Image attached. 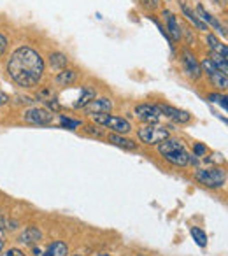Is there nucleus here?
I'll return each mask as SVG.
<instances>
[{
	"label": "nucleus",
	"mask_w": 228,
	"mask_h": 256,
	"mask_svg": "<svg viewBox=\"0 0 228 256\" xmlns=\"http://www.w3.org/2000/svg\"><path fill=\"white\" fill-rule=\"evenodd\" d=\"M8 74L18 86L34 88L39 84L44 76V58L36 50L28 46H22L11 54L8 60Z\"/></svg>",
	"instance_id": "obj_1"
},
{
	"label": "nucleus",
	"mask_w": 228,
	"mask_h": 256,
	"mask_svg": "<svg viewBox=\"0 0 228 256\" xmlns=\"http://www.w3.org/2000/svg\"><path fill=\"white\" fill-rule=\"evenodd\" d=\"M158 151L160 154L168 162V164L176 165V167H186L190 164V153L186 150V146L182 144V140L179 139H172V137H167L164 142L158 144Z\"/></svg>",
	"instance_id": "obj_2"
},
{
	"label": "nucleus",
	"mask_w": 228,
	"mask_h": 256,
	"mask_svg": "<svg viewBox=\"0 0 228 256\" xmlns=\"http://www.w3.org/2000/svg\"><path fill=\"white\" fill-rule=\"evenodd\" d=\"M195 178L202 186L214 190L224 186V182H226V172L220 167H207V168H200Z\"/></svg>",
	"instance_id": "obj_3"
},
{
	"label": "nucleus",
	"mask_w": 228,
	"mask_h": 256,
	"mask_svg": "<svg viewBox=\"0 0 228 256\" xmlns=\"http://www.w3.org/2000/svg\"><path fill=\"white\" fill-rule=\"evenodd\" d=\"M96 124L100 126H106L109 130H112L114 134H128L132 130V124H130L128 120L125 118H120V116H110V114H95L93 116Z\"/></svg>",
	"instance_id": "obj_4"
},
{
	"label": "nucleus",
	"mask_w": 228,
	"mask_h": 256,
	"mask_svg": "<svg viewBox=\"0 0 228 256\" xmlns=\"http://www.w3.org/2000/svg\"><path fill=\"white\" fill-rule=\"evenodd\" d=\"M168 137V130L158 124H144L139 128V139L140 142L148 144V146H154V144L164 142Z\"/></svg>",
	"instance_id": "obj_5"
},
{
	"label": "nucleus",
	"mask_w": 228,
	"mask_h": 256,
	"mask_svg": "<svg viewBox=\"0 0 228 256\" xmlns=\"http://www.w3.org/2000/svg\"><path fill=\"white\" fill-rule=\"evenodd\" d=\"M53 116L54 114L51 110L44 109V107H32V109L25 110L23 120L32 124H50L53 121Z\"/></svg>",
	"instance_id": "obj_6"
},
{
	"label": "nucleus",
	"mask_w": 228,
	"mask_h": 256,
	"mask_svg": "<svg viewBox=\"0 0 228 256\" xmlns=\"http://www.w3.org/2000/svg\"><path fill=\"white\" fill-rule=\"evenodd\" d=\"M136 116L148 124H156L162 118V112L153 104H139V106L136 107Z\"/></svg>",
	"instance_id": "obj_7"
},
{
	"label": "nucleus",
	"mask_w": 228,
	"mask_h": 256,
	"mask_svg": "<svg viewBox=\"0 0 228 256\" xmlns=\"http://www.w3.org/2000/svg\"><path fill=\"white\" fill-rule=\"evenodd\" d=\"M82 110L86 114H90V116H95V114H110V110H112V100L106 98V96L93 98L88 106L82 107Z\"/></svg>",
	"instance_id": "obj_8"
},
{
	"label": "nucleus",
	"mask_w": 228,
	"mask_h": 256,
	"mask_svg": "<svg viewBox=\"0 0 228 256\" xmlns=\"http://www.w3.org/2000/svg\"><path fill=\"white\" fill-rule=\"evenodd\" d=\"M182 67H184V72L188 74V78L200 79V76H202V68H200V64L196 62L195 54H193L190 50L182 51Z\"/></svg>",
	"instance_id": "obj_9"
},
{
	"label": "nucleus",
	"mask_w": 228,
	"mask_h": 256,
	"mask_svg": "<svg viewBox=\"0 0 228 256\" xmlns=\"http://www.w3.org/2000/svg\"><path fill=\"white\" fill-rule=\"evenodd\" d=\"M158 109H160L162 114H165L167 118H170V120H174L176 123H188V121H192V114L188 112V110H182V109H176V107L172 106H165V104H158Z\"/></svg>",
	"instance_id": "obj_10"
},
{
	"label": "nucleus",
	"mask_w": 228,
	"mask_h": 256,
	"mask_svg": "<svg viewBox=\"0 0 228 256\" xmlns=\"http://www.w3.org/2000/svg\"><path fill=\"white\" fill-rule=\"evenodd\" d=\"M164 18L167 20V30H168V36L174 42H178L181 39V26H179V22L170 11H164Z\"/></svg>",
	"instance_id": "obj_11"
},
{
	"label": "nucleus",
	"mask_w": 228,
	"mask_h": 256,
	"mask_svg": "<svg viewBox=\"0 0 228 256\" xmlns=\"http://www.w3.org/2000/svg\"><path fill=\"white\" fill-rule=\"evenodd\" d=\"M196 16H198L200 20H202L204 23H206V25H210V26H214V28L218 30V32H221L223 34V36H226V34H224V28L223 26H221V23L218 22L216 18H214L212 14H210L209 11H207L206 8H204V6H196Z\"/></svg>",
	"instance_id": "obj_12"
},
{
	"label": "nucleus",
	"mask_w": 228,
	"mask_h": 256,
	"mask_svg": "<svg viewBox=\"0 0 228 256\" xmlns=\"http://www.w3.org/2000/svg\"><path fill=\"white\" fill-rule=\"evenodd\" d=\"M107 140L114 146L122 148V150H126V151H136L137 150V142H134L132 139H126L123 137L122 134H109L107 136Z\"/></svg>",
	"instance_id": "obj_13"
},
{
	"label": "nucleus",
	"mask_w": 228,
	"mask_h": 256,
	"mask_svg": "<svg viewBox=\"0 0 228 256\" xmlns=\"http://www.w3.org/2000/svg\"><path fill=\"white\" fill-rule=\"evenodd\" d=\"M40 238H42V234H40V230H39V228H36V226H28L22 235H20V242H22V244H25V246L37 244Z\"/></svg>",
	"instance_id": "obj_14"
},
{
	"label": "nucleus",
	"mask_w": 228,
	"mask_h": 256,
	"mask_svg": "<svg viewBox=\"0 0 228 256\" xmlns=\"http://www.w3.org/2000/svg\"><path fill=\"white\" fill-rule=\"evenodd\" d=\"M181 11H182V14L186 16V18H188V22H192L193 23V26H195V28H198V30H209L207 28V25L206 23L202 22V20L198 18V16H196V12H193L192 9H190V6L186 4V2H181Z\"/></svg>",
	"instance_id": "obj_15"
},
{
	"label": "nucleus",
	"mask_w": 228,
	"mask_h": 256,
	"mask_svg": "<svg viewBox=\"0 0 228 256\" xmlns=\"http://www.w3.org/2000/svg\"><path fill=\"white\" fill-rule=\"evenodd\" d=\"M54 81H56V84H60V86H70L72 82L78 81V72L72 70V68H64V70L58 72Z\"/></svg>",
	"instance_id": "obj_16"
},
{
	"label": "nucleus",
	"mask_w": 228,
	"mask_h": 256,
	"mask_svg": "<svg viewBox=\"0 0 228 256\" xmlns=\"http://www.w3.org/2000/svg\"><path fill=\"white\" fill-rule=\"evenodd\" d=\"M93 98H96L95 90H93L92 86H82V88H81V96H79V100L74 104V107H76V109H82V107L88 106Z\"/></svg>",
	"instance_id": "obj_17"
},
{
	"label": "nucleus",
	"mask_w": 228,
	"mask_h": 256,
	"mask_svg": "<svg viewBox=\"0 0 228 256\" xmlns=\"http://www.w3.org/2000/svg\"><path fill=\"white\" fill-rule=\"evenodd\" d=\"M67 252H68L67 244L62 240H56L48 246V249L44 252H40V256H67Z\"/></svg>",
	"instance_id": "obj_18"
},
{
	"label": "nucleus",
	"mask_w": 228,
	"mask_h": 256,
	"mask_svg": "<svg viewBox=\"0 0 228 256\" xmlns=\"http://www.w3.org/2000/svg\"><path fill=\"white\" fill-rule=\"evenodd\" d=\"M207 42H209V48L212 53L216 54H221L223 58H228V50L224 44H221L220 40L216 39V36H212V34H207Z\"/></svg>",
	"instance_id": "obj_19"
},
{
	"label": "nucleus",
	"mask_w": 228,
	"mask_h": 256,
	"mask_svg": "<svg viewBox=\"0 0 228 256\" xmlns=\"http://www.w3.org/2000/svg\"><path fill=\"white\" fill-rule=\"evenodd\" d=\"M68 64V58L64 53H51L50 54V65L54 70H64Z\"/></svg>",
	"instance_id": "obj_20"
},
{
	"label": "nucleus",
	"mask_w": 228,
	"mask_h": 256,
	"mask_svg": "<svg viewBox=\"0 0 228 256\" xmlns=\"http://www.w3.org/2000/svg\"><path fill=\"white\" fill-rule=\"evenodd\" d=\"M190 234H192L193 240H195L196 244L200 246V248H206V246H207V234L202 230V228L192 226V228H190Z\"/></svg>",
	"instance_id": "obj_21"
},
{
	"label": "nucleus",
	"mask_w": 228,
	"mask_h": 256,
	"mask_svg": "<svg viewBox=\"0 0 228 256\" xmlns=\"http://www.w3.org/2000/svg\"><path fill=\"white\" fill-rule=\"evenodd\" d=\"M212 64L218 67V70L220 72H223L224 76H226V72H228V65H226V58H223L221 54H216V53H212Z\"/></svg>",
	"instance_id": "obj_22"
},
{
	"label": "nucleus",
	"mask_w": 228,
	"mask_h": 256,
	"mask_svg": "<svg viewBox=\"0 0 228 256\" xmlns=\"http://www.w3.org/2000/svg\"><path fill=\"white\" fill-rule=\"evenodd\" d=\"M60 124L64 128H68V130H76V128L81 126V121L72 120V118H67V116H60Z\"/></svg>",
	"instance_id": "obj_23"
},
{
	"label": "nucleus",
	"mask_w": 228,
	"mask_h": 256,
	"mask_svg": "<svg viewBox=\"0 0 228 256\" xmlns=\"http://www.w3.org/2000/svg\"><path fill=\"white\" fill-rule=\"evenodd\" d=\"M207 100H210V102L220 104V106L223 107L224 110H226V96L221 95V93H210V95H207Z\"/></svg>",
	"instance_id": "obj_24"
},
{
	"label": "nucleus",
	"mask_w": 228,
	"mask_h": 256,
	"mask_svg": "<svg viewBox=\"0 0 228 256\" xmlns=\"http://www.w3.org/2000/svg\"><path fill=\"white\" fill-rule=\"evenodd\" d=\"M84 132L86 134H90V136H93V137H104V132H102V128H98L96 124H88V126L84 128Z\"/></svg>",
	"instance_id": "obj_25"
},
{
	"label": "nucleus",
	"mask_w": 228,
	"mask_h": 256,
	"mask_svg": "<svg viewBox=\"0 0 228 256\" xmlns=\"http://www.w3.org/2000/svg\"><path fill=\"white\" fill-rule=\"evenodd\" d=\"M207 156V148L204 144H195L193 148V158H204Z\"/></svg>",
	"instance_id": "obj_26"
},
{
	"label": "nucleus",
	"mask_w": 228,
	"mask_h": 256,
	"mask_svg": "<svg viewBox=\"0 0 228 256\" xmlns=\"http://www.w3.org/2000/svg\"><path fill=\"white\" fill-rule=\"evenodd\" d=\"M0 256H25V252H23L22 249H18V248H11V249H8L6 252H2Z\"/></svg>",
	"instance_id": "obj_27"
},
{
	"label": "nucleus",
	"mask_w": 228,
	"mask_h": 256,
	"mask_svg": "<svg viewBox=\"0 0 228 256\" xmlns=\"http://www.w3.org/2000/svg\"><path fill=\"white\" fill-rule=\"evenodd\" d=\"M46 104H48V107H50V109L53 110V112H58V110H60V104H58V100L54 98V96H53V98L48 100Z\"/></svg>",
	"instance_id": "obj_28"
},
{
	"label": "nucleus",
	"mask_w": 228,
	"mask_h": 256,
	"mask_svg": "<svg viewBox=\"0 0 228 256\" xmlns=\"http://www.w3.org/2000/svg\"><path fill=\"white\" fill-rule=\"evenodd\" d=\"M6 50H8V37L4 34H0V56L6 53Z\"/></svg>",
	"instance_id": "obj_29"
},
{
	"label": "nucleus",
	"mask_w": 228,
	"mask_h": 256,
	"mask_svg": "<svg viewBox=\"0 0 228 256\" xmlns=\"http://www.w3.org/2000/svg\"><path fill=\"white\" fill-rule=\"evenodd\" d=\"M140 2H142V6H146V8H150V9L158 6V0H140Z\"/></svg>",
	"instance_id": "obj_30"
},
{
	"label": "nucleus",
	"mask_w": 228,
	"mask_h": 256,
	"mask_svg": "<svg viewBox=\"0 0 228 256\" xmlns=\"http://www.w3.org/2000/svg\"><path fill=\"white\" fill-rule=\"evenodd\" d=\"M8 102H9V95H8V93L2 92V90H0V106H6Z\"/></svg>",
	"instance_id": "obj_31"
},
{
	"label": "nucleus",
	"mask_w": 228,
	"mask_h": 256,
	"mask_svg": "<svg viewBox=\"0 0 228 256\" xmlns=\"http://www.w3.org/2000/svg\"><path fill=\"white\" fill-rule=\"evenodd\" d=\"M2 251H4V238L0 237V254H2Z\"/></svg>",
	"instance_id": "obj_32"
},
{
	"label": "nucleus",
	"mask_w": 228,
	"mask_h": 256,
	"mask_svg": "<svg viewBox=\"0 0 228 256\" xmlns=\"http://www.w3.org/2000/svg\"><path fill=\"white\" fill-rule=\"evenodd\" d=\"M100 256H107V254H100ZM109 256H110V254H109Z\"/></svg>",
	"instance_id": "obj_33"
},
{
	"label": "nucleus",
	"mask_w": 228,
	"mask_h": 256,
	"mask_svg": "<svg viewBox=\"0 0 228 256\" xmlns=\"http://www.w3.org/2000/svg\"><path fill=\"white\" fill-rule=\"evenodd\" d=\"M76 256H81V254H76Z\"/></svg>",
	"instance_id": "obj_34"
}]
</instances>
